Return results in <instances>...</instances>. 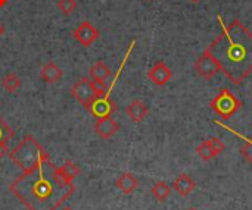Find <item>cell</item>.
<instances>
[{
	"label": "cell",
	"instance_id": "30bf717a",
	"mask_svg": "<svg viewBox=\"0 0 252 210\" xmlns=\"http://www.w3.org/2000/svg\"><path fill=\"white\" fill-rule=\"evenodd\" d=\"M171 77H173V72H171V69L164 63V62H157L149 71H148V78L155 84V85H159V87H162V85H165L170 79H171Z\"/></svg>",
	"mask_w": 252,
	"mask_h": 210
},
{
	"label": "cell",
	"instance_id": "83f0119b",
	"mask_svg": "<svg viewBox=\"0 0 252 210\" xmlns=\"http://www.w3.org/2000/svg\"><path fill=\"white\" fill-rule=\"evenodd\" d=\"M62 210H72V209H69V208H65V209H62Z\"/></svg>",
	"mask_w": 252,
	"mask_h": 210
},
{
	"label": "cell",
	"instance_id": "7c38bea8",
	"mask_svg": "<svg viewBox=\"0 0 252 210\" xmlns=\"http://www.w3.org/2000/svg\"><path fill=\"white\" fill-rule=\"evenodd\" d=\"M89 74H90V78H92L96 84H99L100 87H105V82L112 77L111 68H109L106 63H103L102 60L96 62L94 65H92L90 69H89Z\"/></svg>",
	"mask_w": 252,
	"mask_h": 210
},
{
	"label": "cell",
	"instance_id": "4316f807",
	"mask_svg": "<svg viewBox=\"0 0 252 210\" xmlns=\"http://www.w3.org/2000/svg\"><path fill=\"white\" fill-rule=\"evenodd\" d=\"M6 3V0H0V6H3Z\"/></svg>",
	"mask_w": 252,
	"mask_h": 210
},
{
	"label": "cell",
	"instance_id": "f546056e",
	"mask_svg": "<svg viewBox=\"0 0 252 210\" xmlns=\"http://www.w3.org/2000/svg\"><path fill=\"white\" fill-rule=\"evenodd\" d=\"M189 210H196V209H189Z\"/></svg>",
	"mask_w": 252,
	"mask_h": 210
},
{
	"label": "cell",
	"instance_id": "d4e9b609",
	"mask_svg": "<svg viewBox=\"0 0 252 210\" xmlns=\"http://www.w3.org/2000/svg\"><path fill=\"white\" fill-rule=\"evenodd\" d=\"M4 34V26H3V24H0V37Z\"/></svg>",
	"mask_w": 252,
	"mask_h": 210
},
{
	"label": "cell",
	"instance_id": "ac0fdd59",
	"mask_svg": "<svg viewBox=\"0 0 252 210\" xmlns=\"http://www.w3.org/2000/svg\"><path fill=\"white\" fill-rule=\"evenodd\" d=\"M151 191H152V196H154L157 200H159V202H165V200L170 197V194H171L170 185H168L167 183H164V181L157 183V184L152 187Z\"/></svg>",
	"mask_w": 252,
	"mask_h": 210
},
{
	"label": "cell",
	"instance_id": "f1b7e54d",
	"mask_svg": "<svg viewBox=\"0 0 252 210\" xmlns=\"http://www.w3.org/2000/svg\"><path fill=\"white\" fill-rule=\"evenodd\" d=\"M146 1H152V0H146Z\"/></svg>",
	"mask_w": 252,
	"mask_h": 210
},
{
	"label": "cell",
	"instance_id": "ffe728a7",
	"mask_svg": "<svg viewBox=\"0 0 252 210\" xmlns=\"http://www.w3.org/2000/svg\"><path fill=\"white\" fill-rule=\"evenodd\" d=\"M78 7L77 0H58V9L62 12V15L69 16L72 15Z\"/></svg>",
	"mask_w": 252,
	"mask_h": 210
},
{
	"label": "cell",
	"instance_id": "6da1fadb",
	"mask_svg": "<svg viewBox=\"0 0 252 210\" xmlns=\"http://www.w3.org/2000/svg\"><path fill=\"white\" fill-rule=\"evenodd\" d=\"M220 34L204 50L230 82L239 85L252 74V32L239 19L226 24L217 13Z\"/></svg>",
	"mask_w": 252,
	"mask_h": 210
},
{
	"label": "cell",
	"instance_id": "d6986e66",
	"mask_svg": "<svg viewBox=\"0 0 252 210\" xmlns=\"http://www.w3.org/2000/svg\"><path fill=\"white\" fill-rule=\"evenodd\" d=\"M217 124H219V125H221V127H224L227 131H230V132H233V134H236L238 137H241V138H244V140H245V144L241 147V155H242V156H244V158H245V159H247V160H248V162H250V163L252 165V138H248V137H242L241 134L235 132L233 130H230L229 127L223 125V124H221V122H219V121H217Z\"/></svg>",
	"mask_w": 252,
	"mask_h": 210
},
{
	"label": "cell",
	"instance_id": "44dd1931",
	"mask_svg": "<svg viewBox=\"0 0 252 210\" xmlns=\"http://www.w3.org/2000/svg\"><path fill=\"white\" fill-rule=\"evenodd\" d=\"M196 153H198V156H199L202 160H205V162H208V160H211L213 158H216L214 153H213V150H211V147H210V144H208V140H204V141L196 147Z\"/></svg>",
	"mask_w": 252,
	"mask_h": 210
},
{
	"label": "cell",
	"instance_id": "5b68a950",
	"mask_svg": "<svg viewBox=\"0 0 252 210\" xmlns=\"http://www.w3.org/2000/svg\"><path fill=\"white\" fill-rule=\"evenodd\" d=\"M102 94H106L105 87H100L99 84H96L93 79H89V78H81L71 87V96L78 103H81L86 109L90 106V103L96 97Z\"/></svg>",
	"mask_w": 252,
	"mask_h": 210
},
{
	"label": "cell",
	"instance_id": "52a82bcc",
	"mask_svg": "<svg viewBox=\"0 0 252 210\" xmlns=\"http://www.w3.org/2000/svg\"><path fill=\"white\" fill-rule=\"evenodd\" d=\"M100 32L96 29L89 21H83L75 29H74V38L83 46V47H90L96 40H99Z\"/></svg>",
	"mask_w": 252,
	"mask_h": 210
},
{
	"label": "cell",
	"instance_id": "5bb4252c",
	"mask_svg": "<svg viewBox=\"0 0 252 210\" xmlns=\"http://www.w3.org/2000/svg\"><path fill=\"white\" fill-rule=\"evenodd\" d=\"M115 185H117V188H118L121 193H124V194H131V193H134V191L137 190L139 181H137V178H136L133 174L124 172V174H121V175L118 177Z\"/></svg>",
	"mask_w": 252,
	"mask_h": 210
},
{
	"label": "cell",
	"instance_id": "cb8c5ba5",
	"mask_svg": "<svg viewBox=\"0 0 252 210\" xmlns=\"http://www.w3.org/2000/svg\"><path fill=\"white\" fill-rule=\"evenodd\" d=\"M7 155V143H0V159Z\"/></svg>",
	"mask_w": 252,
	"mask_h": 210
},
{
	"label": "cell",
	"instance_id": "7402d4cb",
	"mask_svg": "<svg viewBox=\"0 0 252 210\" xmlns=\"http://www.w3.org/2000/svg\"><path fill=\"white\" fill-rule=\"evenodd\" d=\"M13 130L0 118V143H9V140L13 138Z\"/></svg>",
	"mask_w": 252,
	"mask_h": 210
},
{
	"label": "cell",
	"instance_id": "3957f363",
	"mask_svg": "<svg viewBox=\"0 0 252 210\" xmlns=\"http://www.w3.org/2000/svg\"><path fill=\"white\" fill-rule=\"evenodd\" d=\"M9 159L22 172H30L40 168L43 163L50 160L49 155L44 152L41 144L32 137L27 135L22 141L9 153Z\"/></svg>",
	"mask_w": 252,
	"mask_h": 210
},
{
	"label": "cell",
	"instance_id": "277c9868",
	"mask_svg": "<svg viewBox=\"0 0 252 210\" xmlns=\"http://www.w3.org/2000/svg\"><path fill=\"white\" fill-rule=\"evenodd\" d=\"M244 103L241 99H238L229 88L223 87L219 94L211 100L210 107L223 119H230L235 113H238L242 109Z\"/></svg>",
	"mask_w": 252,
	"mask_h": 210
},
{
	"label": "cell",
	"instance_id": "8992f818",
	"mask_svg": "<svg viewBox=\"0 0 252 210\" xmlns=\"http://www.w3.org/2000/svg\"><path fill=\"white\" fill-rule=\"evenodd\" d=\"M87 110L96 119H99V118H108V116H111L117 110V105L109 99L108 94H102V96L96 97L90 103V106L87 107Z\"/></svg>",
	"mask_w": 252,
	"mask_h": 210
},
{
	"label": "cell",
	"instance_id": "2e32d148",
	"mask_svg": "<svg viewBox=\"0 0 252 210\" xmlns=\"http://www.w3.org/2000/svg\"><path fill=\"white\" fill-rule=\"evenodd\" d=\"M56 172H58V174H59L65 181L72 183V181L80 175L81 169H80L75 163H72V162H65L62 166L56 168Z\"/></svg>",
	"mask_w": 252,
	"mask_h": 210
},
{
	"label": "cell",
	"instance_id": "e0dca14e",
	"mask_svg": "<svg viewBox=\"0 0 252 210\" xmlns=\"http://www.w3.org/2000/svg\"><path fill=\"white\" fill-rule=\"evenodd\" d=\"M1 87L7 91V93H16L21 87V79L15 72H7L3 78H1Z\"/></svg>",
	"mask_w": 252,
	"mask_h": 210
},
{
	"label": "cell",
	"instance_id": "8fae6325",
	"mask_svg": "<svg viewBox=\"0 0 252 210\" xmlns=\"http://www.w3.org/2000/svg\"><path fill=\"white\" fill-rule=\"evenodd\" d=\"M126 113H127V116L130 118L131 122L139 124V122L145 121V118L148 116L149 107L146 106V103H143L142 100L136 99V100H133V102H130V103L127 105Z\"/></svg>",
	"mask_w": 252,
	"mask_h": 210
},
{
	"label": "cell",
	"instance_id": "484cf974",
	"mask_svg": "<svg viewBox=\"0 0 252 210\" xmlns=\"http://www.w3.org/2000/svg\"><path fill=\"white\" fill-rule=\"evenodd\" d=\"M190 1H192V3H193V4H198V3H201V1H202V0H190Z\"/></svg>",
	"mask_w": 252,
	"mask_h": 210
},
{
	"label": "cell",
	"instance_id": "9a60e30c",
	"mask_svg": "<svg viewBox=\"0 0 252 210\" xmlns=\"http://www.w3.org/2000/svg\"><path fill=\"white\" fill-rule=\"evenodd\" d=\"M195 187H196L195 181H193L188 174L179 175V177L174 180V183H173V188L176 190V193H179V194L183 196V197L189 196V194L195 190Z\"/></svg>",
	"mask_w": 252,
	"mask_h": 210
},
{
	"label": "cell",
	"instance_id": "4fadbf2b",
	"mask_svg": "<svg viewBox=\"0 0 252 210\" xmlns=\"http://www.w3.org/2000/svg\"><path fill=\"white\" fill-rule=\"evenodd\" d=\"M62 77H63V71L52 60L44 63L40 69V78L46 84H56Z\"/></svg>",
	"mask_w": 252,
	"mask_h": 210
},
{
	"label": "cell",
	"instance_id": "603a6c76",
	"mask_svg": "<svg viewBox=\"0 0 252 210\" xmlns=\"http://www.w3.org/2000/svg\"><path fill=\"white\" fill-rule=\"evenodd\" d=\"M208 144H210V147H211V150H213L214 156H219V155H221V153L224 152V149H226L224 143H223L220 138H217V137L208 138Z\"/></svg>",
	"mask_w": 252,
	"mask_h": 210
},
{
	"label": "cell",
	"instance_id": "9c48e42d",
	"mask_svg": "<svg viewBox=\"0 0 252 210\" xmlns=\"http://www.w3.org/2000/svg\"><path fill=\"white\" fill-rule=\"evenodd\" d=\"M120 130V124L112 119L111 116L108 118H99L94 122V132L102 138V140H109L112 138Z\"/></svg>",
	"mask_w": 252,
	"mask_h": 210
},
{
	"label": "cell",
	"instance_id": "7a4b0ae2",
	"mask_svg": "<svg viewBox=\"0 0 252 210\" xmlns=\"http://www.w3.org/2000/svg\"><path fill=\"white\" fill-rule=\"evenodd\" d=\"M9 191L28 210H58L75 193V185L65 181L47 160L34 171L22 172Z\"/></svg>",
	"mask_w": 252,
	"mask_h": 210
},
{
	"label": "cell",
	"instance_id": "ba28073f",
	"mask_svg": "<svg viewBox=\"0 0 252 210\" xmlns=\"http://www.w3.org/2000/svg\"><path fill=\"white\" fill-rule=\"evenodd\" d=\"M193 69L196 71V74L199 77H202L204 79H213L217 72H220L219 65L214 62V59L208 54V53H202L193 63Z\"/></svg>",
	"mask_w": 252,
	"mask_h": 210
}]
</instances>
